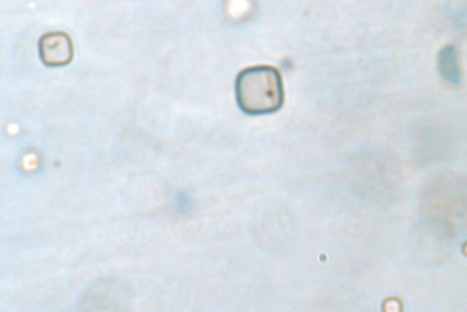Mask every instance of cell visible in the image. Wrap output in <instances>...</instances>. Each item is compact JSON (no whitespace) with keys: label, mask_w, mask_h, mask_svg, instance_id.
Here are the masks:
<instances>
[{"label":"cell","mask_w":467,"mask_h":312,"mask_svg":"<svg viewBox=\"0 0 467 312\" xmlns=\"http://www.w3.org/2000/svg\"><path fill=\"white\" fill-rule=\"evenodd\" d=\"M240 109L246 115H270L284 105V83L276 68L251 67L244 69L235 81Z\"/></svg>","instance_id":"cell-1"},{"label":"cell","mask_w":467,"mask_h":312,"mask_svg":"<svg viewBox=\"0 0 467 312\" xmlns=\"http://www.w3.org/2000/svg\"><path fill=\"white\" fill-rule=\"evenodd\" d=\"M40 59L46 67H67L72 62L73 42L65 32H48L39 40Z\"/></svg>","instance_id":"cell-2"}]
</instances>
